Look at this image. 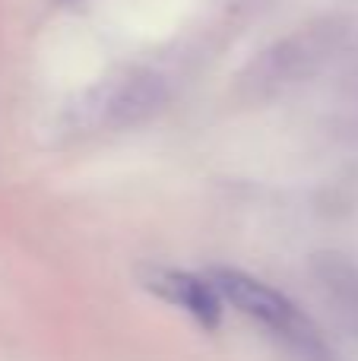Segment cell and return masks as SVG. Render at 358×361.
Wrapping results in <instances>:
<instances>
[{"instance_id":"cell-1","label":"cell","mask_w":358,"mask_h":361,"mask_svg":"<svg viewBox=\"0 0 358 361\" xmlns=\"http://www.w3.org/2000/svg\"><path fill=\"white\" fill-rule=\"evenodd\" d=\"M209 282L222 295V301H228L247 320L264 326L266 336H273L298 361H333L323 336L311 324V317H304L295 301H289L273 286L241 273V269H226V267L209 269Z\"/></svg>"},{"instance_id":"cell-2","label":"cell","mask_w":358,"mask_h":361,"mask_svg":"<svg viewBox=\"0 0 358 361\" xmlns=\"http://www.w3.org/2000/svg\"><path fill=\"white\" fill-rule=\"evenodd\" d=\"M146 288L156 298L168 301L171 307H181L194 324H200L203 330H219L222 324V295L216 292V286L209 282V276H194L184 269L171 267H149L140 276Z\"/></svg>"},{"instance_id":"cell-3","label":"cell","mask_w":358,"mask_h":361,"mask_svg":"<svg viewBox=\"0 0 358 361\" xmlns=\"http://www.w3.org/2000/svg\"><path fill=\"white\" fill-rule=\"evenodd\" d=\"M314 279L330 311L340 317L346 330L358 336V267L336 254H323L314 263Z\"/></svg>"},{"instance_id":"cell-4","label":"cell","mask_w":358,"mask_h":361,"mask_svg":"<svg viewBox=\"0 0 358 361\" xmlns=\"http://www.w3.org/2000/svg\"><path fill=\"white\" fill-rule=\"evenodd\" d=\"M162 102V82L156 76H133L114 86L105 95V108H101V121L111 127H127L143 121L152 114Z\"/></svg>"}]
</instances>
